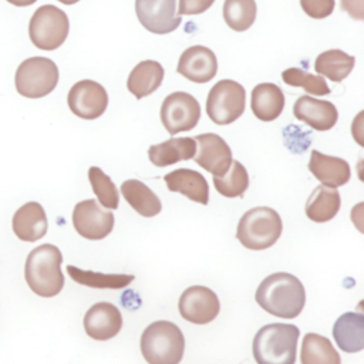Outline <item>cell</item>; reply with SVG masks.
<instances>
[{"label":"cell","mask_w":364,"mask_h":364,"mask_svg":"<svg viewBox=\"0 0 364 364\" xmlns=\"http://www.w3.org/2000/svg\"><path fill=\"white\" fill-rule=\"evenodd\" d=\"M60 3H63V4H74V3H77V1H80V0H58Z\"/></svg>","instance_id":"38"},{"label":"cell","mask_w":364,"mask_h":364,"mask_svg":"<svg viewBox=\"0 0 364 364\" xmlns=\"http://www.w3.org/2000/svg\"><path fill=\"white\" fill-rule=\"evenodd\" d=\"M250 108L256 118L264 122L276 119L284 108V94L273 82L257 84L250 97Z\"/></svg>","instance_id":"22"},{"label":"cell","mask_w":364,"mask_h":364,"mask_svg":"<svg viewBox=\"0 0 364 364\" xmlns=\"http://www.w3.org/2000/svg\"><path fill=\"white\" fill-rule=\"evenodd\" d=\"M255 299L264 311L276 317L296 318L306 304V290L296 276L277 272L262 280Z\"/></svg>","instance_id":"1"},{"label":"cell","mask_w":364,"mask_h":364,"mask_svg":"<svg viewBox=\"0 0 364 364\" xmlns=\"http://www.w3.org/2000/svg\"><path fill=\"white\" fill-rule=\"evenodd\" d=\"M166 188L171 192H179L188 199L208 205L209 202V185L202 173L189 168H179L171 171L164 176Z\"/></svg>","instance_id":"20"},{"label":"cell","mask_w":364,"mask_h":364,"mask_svg":"<svg viewBox=\"0 0 364 364\" xmlns=\"http://www.w3.org/2000/svg\"><path fill=\"white\" fill-rule=\"evenodd\" d=\"M73 225L80 236L88 240L107 237L114 228V215L95 199L78 202L73 210Z\"/></svg>","instance_id":"10"},{"label":"cell","mask_w":364,"mask_h":364,"mask_svg":"<svg viewBox=\"0 0 364 364\" xmlns=\"http://www.w3.org/2000/svg\"><path fill=\"white\" fill-rule=\"evenodd\" d=\"M121 193L129 206L141 216L152 218L162 209L159 198L144 182L138 179H127L121 185Z\"/></svg>","instance_id":"26"},{"label":"cell","mask_w":364,"mask_h":364,"mask_svg":"<svg viewBox=\"0 0 364 364\" xmlns=\"http://www.w3.org/2000/svg\"><path fill=\"white\" fill-rule=\"evenodd\" d=\"M164 80V67L155 60H144L138 63L128 75V91L139 98H144L159 88Z\"/></svg>","instance_id":"24"},{"label":"cell","mask_w":364,"mask_h":364,"mask_svg":"<svg viewBox=\"0 0 364 364\" xmlns=\"http://www.w3.org/2000/svg\"><path fill=\"white\" fill-rule=\"evenodd\" d=\"M183 350V334L172 321L158 320L142 331L141 353L148 364H179Z\"/></svg>","instance_id":"4"},{"label":"cell","mask_w":364,"mask_h":364,"mask_svg":"<svg viewBox=\"0 0 364 364\" xmlns=\"http://www.w3.org/2000/svg\"><path fill=\"white\" fill-rule=\"evenodd\" d=\"M195 142L198 149L193 156L195 162L213 176H223L233 161L226 141L218 134L206 132L196 135Z\"/></svg>","instance_id":"14"},{"label":"cell","mask_w":364,"mask_h":364,"mask_svg":"<svg viewBox=\"0 0 364 364\" xmlns=\"http://www.w3.org/2000/svg\"><path fill=\"white\" fill-rule=\"evenodd\" d=\"M88 179L98 202L107 209H117L119 205V195L111 178L98 166H91L88 169Z\"/></svg>","instance_id":"32"},{"label":"cell","mask_w":364,"mask_h":364,"mask_svg":"<svg viewBox=\"0 0 364 364\" xmlns=\"http://www.w3.org/2000/svg\"><path fill=\"white\" fill-rule=\"evenodd\" d=\"M300 330L294 324L272 323L257 330L253 357L257 364H294Z\"/></svg>","instance_id":"3"},{"label":"cell","mask_w":364,"mask_h":364,"mask_svg":"<svg viewBox=\"0 0 364 364\" xmlns=\"http://www.w3.org/2000/svg\"><path fill=\"white\" fill-rule=\"evenodd\" d=\"M341 9L355 20L364 18V0H341Z\"/></svg>","instance_id":"36"},{"label":"cell","mask_w":364,"mask_h":364,"mask_svg":"<svg viewBox=\"0 0 364 364\" xmlns=\"http://www.w3.org/2000/svg\"><path fill=\"white\" fill-rule=\"evenodd\" d=\"M196 142L193 138L181 136V138H169L161 144L151 145L148 149L149 161L159 168L173 165L179 161H188L195 156Z\"/></svg>","instance_id":"23"},{"label":"cell","mask_w":364,"mask_h":364,"mask_svg":"<svg viewBox=\"0 0 364 364\" xmlns=\"http://www.w3.org/2000/svg\"><path fill=\"white\" fill-rule=\"evenodd\" d=\"M70 21L67 14L53 4L38 7L28 23V36L31 43L46 51L63 46L68 36Z\"/></svg>","instance_id":"7"},{"label":"cell","mask_w":364,"mask_h":364,"mask_svg":"<svg viewBox=\"0 0 364 364\" xmlns=\"http://www.w3.org/2000/svg\"><path fill=\"white\" fill-rule=\"evenodd\" d=\"M199 118L200 105L198 100L185 91L169 94L161 105V121L171 135L193 129Z\"/></svg>","instance_id":"9"},{"label":"cell","mask_w":364,"mask_h":364,"mask_svg":"<svg viewBox=\"0 0 364 364\" xmlns=\"http://www.w3.org/2000/svg\"><path fill=\"white\" fill-rule=\"evenodd\" d=\"M122 327V316L117 306L108 301H100L91 306L84 316L85 333L98 341L115 337Z\"/></svg>","instance_id":"16"},{"label":"cell","mask_w":364,"mask_h":364,"mask_svg":"<svg viewBox=\"0 0 364 364\" xmlns=\"http://www.w3.org/2000/svg\"><path fill=\"white\" fill-rule=\"evenodd\" d=\"M355 58L338 48L327 50L318 54L314 61V70L334 82L343 81L354 68Z\"/></svg>","instance_id":"28"},{"label":"cell","mask_w":364,"mask_h":364,"mask_svg":"<svg viewBox=\"0 0 364 364\" xmlns=\"http://www.w3.org/2000/svg\"><path fill=\"white\" fill-rule=\"evenodd\" d=\"M309 169L314 178L321 182V185L328 188L346 185L351 178V171L347 161L338 156L324 155L316 149L311 151Z\"/></svg>","instance_id":"19"},{"label":"cell","mask_w":364,"mask_h":364,"mask_svg":"<svg viewBox=\"0 0 364 364\" xmlns=\"http://www.w3.org/2000/svg\"><path fill=\"white\" fill-rule=\"evenodd\" d=\"M212 181L216 191L226 198L242 196L249 188L247 171L239 161H232L228 172L223 176H213Z\"/></svg>","instance_id":"31"},{"label":"cell","mask_w":364,"mask_h":364,"mask_svg":"<svg viewBox=\"0 0 364 364\" xmlns=\"http://www.w3.org/2000/svg\"><path fill=\"white\" fill-rule=\"evenodd\" d=\"M14 235L24 242H36L47 233L48 222L38 202H27L20 206L11 220Z\"/></svg>","instance_id":"18"},{"label":"cell","mask_w":364,"mask_h":364,"mask_svg":"<svg viewBox=\"0 0 364 364\" xmlns=\"http://www.w3.org/2000/svg\"><path fill=\"white\" fill-rule=\"evenodd\" d=\"M215 0H179V16H191V14H200L206 11Z\"/></svg>","instance_id":"35"},{"label":"cell","mask_w":364,"mask_h":364,"mask_svg":"<svg viewBox=\"0 0 364 364\" xmlns=\"http://www.w3.org/2000/svg\"><path fill=\"white\" fill-rule=\"evenodd\" d=\"M67 273L78 284L94 289H124L134 280V274L98 273L91 270H82L73 264L67 266Z\"/></svg>","instance_id":"29"},{"label":"cell","mask_w":364,"mask_h":364,"mask_svg":"<svg viewBox=\"0 0 364 364\" xmlns=\"http://www.w3.org/2000/svg\"><path fill=\"white\" fill-rule=\"evenodd\" d=\"M61 263L63 255L57 246L44 243L33 249L24 266V277L28 287L41 297L57 296L64 286Z\"/></svg>","instance_id":"2"},{"label":"cell","mask_w":364,"mask_h":364,"mask_svg":"<svg viewBox=\"0 0 364 364\" xmlns=\"http://www.w3.org/2000/svg\"><path fill=\"white\" fill-rule=\"evenodd\" d=\"M10 4H14L17 7H26V6H31L34 4L37 0H7Z\"/></svg>","instance_id":"37"},{"label":"cell","mask_w":364,"mask_h":364,"mask_svg":"<svg viewBox=\"0 0 364 364\" xmlns=\"http://www.w3.org/2000/svg\"><path fill=\"white\" fill-rule=\"evenodd\" d=\"M246 91L242 84L233 80H220L209 91L206 112L218 125L235 122L245 111Z\"/></svg>","instance_id":"8"},{"label":"cell","mask_w":364,"mask_h":364,"mask_svg":"<svg viewBox=\"0 0 364 364\" xmlns=\"http://www.w3.org/2000/svg\"><path fill=\"white\" fill-rule=\"evenodd\" d=\"M182 318L193 324H208L216 318L220 303L216 293L205 286H191L185 289L178 303Z\"/></svg>","instance_id":"12"},{"label":"cell","mask_w":364,"mask_h":364,"mask_svg":"<svg viewBox=\"0 0 364 364\" xmlns=\"http://www.w3.org/2000/svg\"><path fill=\"white\" fill-rule=\"evenodd\" d=\"M176 71L189 81L208 82L218 73V60L210 48L192 46L181 54Z\"/></svg>","instance_id":"15"},{"label":"cell","mask_w":364,"mask_h":364,"mask_svg":"<svg viewBox=\"0 0 364 364\" xmlns=\"http://www.w3.org/2000/svg\"><path fill=\"white\" fill-rule=\"evenodd\" d=\"M303 11L311 18L328 17L336 6L334 0H300Z\"/></svg>","instance_id":"34"},{"label":"cell","mask_w":364,"mask_h":364,"mask_svg":"<svg viewBox=\"0 0 364 364\" xmlns=\"http://www.w3.org/2000/svg\"><path fill=\"white\" fill-rule=\"evenodd\" d=\"M301 364H341L340 354L331 341L320 334L307 333L301 343Z\"/></svg>","instance_id":"27"},{"label":"cell","mask_w":364,"mask_h":364,"mask_svg":"<svg viewBox=\"0 0 364 364\" xmlns=\"http://www.w3.org/2000/svg\"><path fill=\"white\" fill-rule=\"evenodd\" d=\"M67 102L74 115L82 119H95L105 112L108 94L100 82L81 80L70 88Z\"/></svg>","instance_id":"11"},{"label":"cell","mask_w":364,"mask_h":364,"mask_svg":"<svg viewBox=\"0 0 364 364\" xmlns=\"http://www.w3.org/2000/svg\"><path fill=\"white\" fill-rule=\"evenodd\" d=\"M333 337L344 353H358L364 348V316L347 311L333 326Z\"/></svg>","instance_id":"21"},{"label":"cell","mask_w":364,"mask_h":364,"mask_svg":"<svg viewBox=\"0 0 364 364\" xmlns=\"http://www.w3.org/2000/svg\"><path fill=\"white\" fill-rule=\"evenodd\" d=\"M139 23L154 34H168L181 24L176 0H135Z\"/></svg>","instance_id":"13"},{"label":"cell","mask_w":364,"mask_h":364,"mask_svg":"<svg viewBox=\"0 0 364 364\" xmlns=\"http://www.w3.org/2000/svg\"><path fill=\"white\" fill-rule=\"evenodd\" d=\"M257 6L255 0H225L223 18L235 31H246L256 20Z\"/></svg>","instance_id":"30"},{"label":"cell","mask_w":364,"mask_h":364,"mask_svg":"<svg viewBox=\"0 0 364 364\" xmlns=\"http://www.w3.org/2000/svg\"><path fill=\"white\" fill-rule=\"evenodd\" d=\"M293 115L317 131L331 129L338 119V112L333 102L317 100L310 95L297 98L293 105Z\"/></svg>","instance_id":"17"},{"label":"cell","mask_w":364,"mask_h":364,"mask_svg":"<svg viewBox=\"0 0 364 364\" xmlns=\"http://www.w3.org/2000/svg\"><path fill=\"white\" fill-rule=\"evenodd\" d=\"M283 223L280 215L269 206H257L243 213L237 223L236 239L250 250H264L280 237Z\"/></svg>","instance_id":"5"},{"label":"cell","mask_w":364,"mask_h":364,"mask_svg":"<svg viewBox=\"0 0 364 364\" xmlns=\"http://www.w3.org/2000/svg\"><path fill=\"white\" fill-rule=\"evenodd\" d=\"M58 82V68L47 57H28L18 65L14 84L20 95L41 98L48 95Z\"/></svg>","instance_id":"6"},{"label":"cell","mask_w":364,"mask_h":364,"mask_svg":"<svg viewBox=\"0 0 364 364\" xmlns=\"http://www.w3.org/2000/svg\"><path fill=\"white\" fill-rule=\"evenodd\" d=\"M282 78L286 84L293 87H301L304 91L313 95H327L330 92V88L326 82V80L320 75H313L310 73H306L301 68L291 67L282 73Z\"/></svg>","instance_id":"33"},{"label":"cell","mask_w":364,"mask_h":364,"mask_svg":"<svg viewBox=\"0 0 364 364\" xmlns=\"http://www.w3.org/2000/svg\"><path fill=\"white\" fill-rule=\"evenodd\" d=\"M341 198L336 188L320 185L314 188L306 202V215L313 222H328L340 210Z\"/></svg>","instance_id":"25"}]
</instances>
